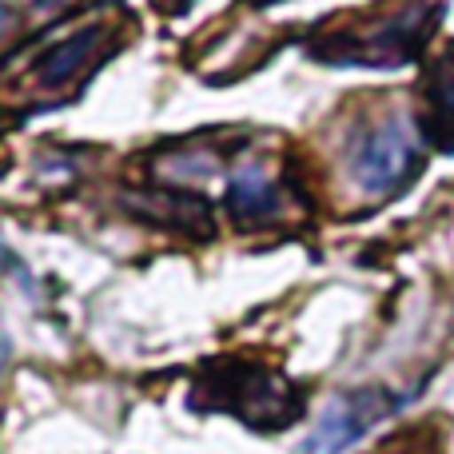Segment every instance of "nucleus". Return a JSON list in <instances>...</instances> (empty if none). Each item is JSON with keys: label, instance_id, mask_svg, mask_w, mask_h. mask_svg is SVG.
<instances>
[{"label": "nucleus", "instance_id": "1", "mask_svg": "<svg viewBox=\"0 0 454 454\" xmlns=\"http://www.w3.org/2000/svg\"><path fill=\"white\" fill-rule=\"evenodd\" d=\"M419 172V140L407 120H391L367 132L351 152V176L367 196L399 192Z\"/></svg>", "mask_w": 454, "mask_h": 454}, {"label": "nucleus", "instance_id": "2", "mask_svg": "<svg viewBox=\"0 0 454 454\" xmlns=\"http://www.w3.org/2000/svg\"><path fill=\"white\" fill-rule=\"evenodd\" d=\"M395 411H399V399L383 387H363V391L339 395V399L327 403L319 427L303 442V454H347L371 427L391 419Z\"/></svg>", "mask_w": 454, "mask_h": 454}, {"label": "nucleus", "instance_id": "3", "mask_svg": "<svg viewBox=\"0 0 454 454\" xmlns=\"http://www.w3.org/2000/svg\"><path fill=\"white\" fill-rule=\"evenodd\" d=\"M227 207L243 220H263L279 207V196H275L271 180L259 168H243V172H235L231 188H227Z\"/></svg>", "mask_w": 454, "mask_h": 454}, {"label": "nucleus", "instance_id": "4", "mask_svg": "<svg viewBox=\"0 0 454 454\" xmlns=\"http://www.w3.org/2000/svg\"><path fill=\"white\" fill-rule=\"evenodd\" d=\"M92 44H96V32H80V36H72L68 44H60L44 64H40V80H44V84H52V88L64 84V80H68L72 72L84 64V56L92 52Z\"/></svg>", "mask_w": 454, "mask_h": 454}, {"label": "nucleus", "instance_id": "5", "mask_svg": "<svg viewBox=\"0 0 454 454\" xmlns=\"http://www.w3.org/2000/svg\"><path fill=\"white\" fill-rule=\"evenodd\" d=\"M431 96L439 100L442 120H454V64L439 72V84H434V92H431Z\"/></svg>", "mask_w": 454, "mask_h": 454}]
</instances>
